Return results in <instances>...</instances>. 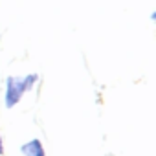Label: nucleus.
Here are the masks:
<instances>
[{
    "instance_id": "f257e3e1",
    "label": "nucleus",
    "mask_w": 156,
    "mask_h": 156,
    "mask_svg": "<svg viewBox=\"0 0 156 156\" xmlns=\"http://www.w3.org/2000/svg\"><path fill=\"white\" fill-rule=\"evenodd\" d=\"M20 96H22V92H20V88H19L17 79H15V77H8V88H6V107H8V108L15 107V105L19 103Z\"/></svg>"
},
{
    "instance_id": "f03ea898",
    "label": "nucleus",
    "mask_w": 156,
    "mask_h": 156,
    "mask_svg": "<svg viewBox=\"0 0 156 156\" xmlns=\"http://www.w3.org/2000/svg\"><path fill=\"white\" fill-rule=\"evenodd\" d=\"M20 151L26 156H44V149H42V143L39 140H31V141L24 143L20 147Z\"/></svg>"
},
{
    "instance_id": "7ed1b4c3",
    "label": "nucleus",
    "mask_w": 156,
    "mask_h": 156,
    "mask_svg": "<svg viewBox=\"0 0 156 156\" xmlns=\"http://www.w3.org/2000/svg\"><path fill=\"white\" fill-rule=\"evenodd\" d=\"M37 81V75L33 73V75H28L26 79H17V83H19V88H20V92H26V90H31V87H33V83Z\"/></svg>"
},
{
    "instance_id": "20e7f679",
    "label": "nucleus",
    "mask_w": 156,
    "mask_h": 156,
    "mask_svg": "<svg viewBox=\"0 0 156 156\" xmlns=\"http://www.w3.org/2000/svg\"><path fill=\"white\" fill-rule=\"evenodd\" d=\"M0 154H4V147H2V140H0Z\"/></svg>"
}]
</instances>
